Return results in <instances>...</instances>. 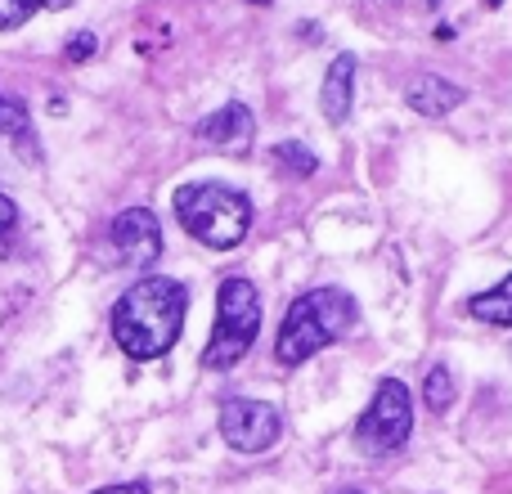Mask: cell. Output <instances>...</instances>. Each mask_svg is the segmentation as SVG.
Here are the masks:
<instances>
[{
  "label": "cell",
  "instance_id": "e0dca14e",
  "mask_svg": "<svg viewBox=\"0 0 512 494\" xmlns=\"http://www.w3.org/2000/svg\"><path fill=\"white\" fill-rule=\"evenodd\" d=\"M14 225H18V207H14V198L0 194V234H9Z\"/></svg>",
  "mask_w": 512,
  "mask_h": 494
},
{
  "label": "cell",
  "instance_id": "ba28073f",
  "mask_svg": "<svg viewBox=\"0 0 512 494\" xmlns=\"http://www.w3.org/2000/svg\"><path fill=\"white\" fill-rule=\"evenodd\" d=\"M252 135H256V122H252L248 104H225V108H216L212 117L198 122V140L221 149V153H248Z\"/></svg>",
  "mask_w": 512,
  "mask_h": 494
},
{
  "label": "cell",
  "instance_id": "ac0fdd59",
  "mask_svg": "<svg viewBox=\"0 0 512 494\" xmlns=\"http://www.w3.org/2000/svg\"><path fill=\"white\" fill-rule=\"evenodd\" d=\"M95 494H153L144 481H126V486H108V490H95Z\"/></svg>",
  "mask_w": 512,
  "mask_h": 494
},
{
  "label": "cell",
  "instance_id": "277c9868",
  "mask_svg": "<svg viewBox=\"0 0 512 494\" xmlns=\"http://www.w3.org/2000/svg\"><path fill=\"white\" fill-rule=\"evenodd\" d=\"M256 333H261V292H256L252 279L234 274L216 292V328L203 346V369H234L252 351Z\"/></svg>",
  "mask_w": 512,
  "mask_h": 494
},
{
  "label": "cell",
  "instance_id": "7c38bea8",
  "mask_svg": "<svg viewBox=\"0 0 512 494\" xmlns=\"http://www.w3.org/2000/svg\"><path fill=\"white\" fill-rule=\"evenodd\" d=\"M274 167H279L283 176H297V180H306V176H315V171H319V158L306 149V144H297V140H283V144H274Z\"/></svg>",
  "mask_w": 512,
  "mask_h": 494
},
{
  "label": "cell",
  "instance_id": "5bb4252c",
  "mask_svg": "<svg viewBox=\"0 0 512 494\" xmlns=\"http://www.w3.org/2000/svg\"><path fill=\"white\" fill-rule=\"evenodd\" d=\"M423 396H427V409H436V414H445V409L454 405V378H450V369H445V364H436V369L427 373Z\"/></svg>",
  "mask_w": 512,
  "mask_h": 494
},
{
  "label": "cell",
  "instance_id": "9c48e42d",
  "mask_svg": "<svg viewBox=\"0 0 512 494\" xmlns=\"http://www.w3.org/2000/svg\"><path fill=\"white\" fill-rule=\"evenodd\" d=\"M463 99H468V90L454 86V81H445V77H436V72L414 77L409 90H405V104L414 108L418 117H445V113H454Z\"/></svg>",
  "mask_w": 512,
  "mask_h": 494
},
{
  "label": "cell",
  "instance_id": "2e32d148",
  "mask_svg": "<svg viewBox=\"0 0 512 494\" xmlns=\"http://www.w3.org/2000/svg\"><path fill=\"white\" fill-rule=\"evenodd\" d=\"M90 54H95V32H77V36L68 41V59H72V63H86Z\"/></svg>",
  "mask_w": 512,
  "mask_h": 494
},
{
  "label": "cell",
  "instance_id": "ffe728a7",
  "mask_svg": "<svg viewBox=\"0 0 512 494\" xmlns=\"http://www.w3.org/2000/svg\"><path fill=\"white\" fill-rule=\"evenodd\" d=\"M337 494H364V490H337Z\"/></svg>",
  "mask_w": 512,
  "mask_h": 494
},
{
  "label": "cell",
  "instance_id": "30bf717a",
  "mask_svg": "<svg viewBox=\"0 0 512 494\" xmlns=\"http://www.w3.org/2000/svg\"><path fill=\"white\" fill-rule=\"evenodd\" d=\"M351 95H355V54H337L324 72V90H319V108H324L328 122L351 117Z\"/></svg>",
  "mask_w": 512,
  "mask_h": 494
},
{
  "label": "cell",
  "instance_id": "4fadbf2b",
  "mask_svg": "<svg viewBox=\"0 0 512 494\" xmlns=\"http://www.w3.org/2000/svg\"><path fill=\"white\" fill-rule=\"evenodd\" d=\"M63 5H72V0H0V32H14L41 9H63Z\"/></svg>",
  "mask_w": 512,
  "mask_h": 494
},
{
  "label": "cell",
  "instance_id": "8992f818",
  "mask_svg": "<svg viewBox=\"0 0 512 494\" xmlns=\"http://www.w3.org/2000/svg\"><path fill=\"white\" fill-rule=\"evenodd\" d=\"M221 436L239 454H265L283 436V418L270 400L234 396L221 405Z\"/></svg>",
  "mask_w": 512,
  "mask_h": 494
},
{
  "label": "cell",
  "instance_id": "9a60e30c",
  "mask_svg": "<svg viewBox=\"0 0 512 494\" xmlns=\"http://www.w3.org/2000/svg\"><path fill=\"white\" fill-rule=\"evenodd\" d=\"M0 135H9V140H23L27 135V108L9 95H0Z\"/></svg>",
  "mask_w": 512,
  "mask_h": 494
},
{
  "label": "cell",
  "instance_id": "52a82bcc",
  "mask_svg": "<svg viewBox=\"0 0 512 494\" xmlns=\"http://www.w3.org/2000/svg\"><path fill=\"white\" fill-rule=\"evenodd\" d=\"M108 239H113V252L122 256L126 265H153L162 256V230H158V216H153L149 207L122 212L113 221V230H108Z\"/></svg>",
  "mask_w": 512,
  "mask_h": 494
},
{
  "label": "cell",
  "instance_id": "7a4b0ae2",
  "mask_svg": "<svg viewBox=\"0 0 512 494\" xmlns=\"http://www.w3.org/2000/svg\"><path fill=\"white\" fill-rule=\"evenodd\" d=\"M360 319V306H355L351 292L342 288H310L301 292L288 306L279 324V337H274V360L283 369H297L310 355H319L324 346H333L337 337H346Z\"/></svg>",
  "mask_w": 512,
  "mask_h": 494
},
{
  "label": "cell",
  "instance_id": "8fae6325",
  "mask_svg": "<svg viewBox=\"0 0 512 494\" xmlns=\"http://www.w3.org/2000/svg\"><path fill=\"white\" fill-rule=\"evenodd\" d=\"M468 315L481 319V324H495V328H512V274L499 279L490 292L468 301Z\"/></svg>",
  "mask_w": 512,
  "mask_h": 494
},
{
  "label": "cell",
  "instance_id": "5b68a950",
  "mask_svg": "<svg viewBox=\"0 0 512 494\" xmlns=\"http://www.w3.org/2000/svg\"><path fill=\"white\" fill-rule=\"evenodd\" d=\"M409 436H414V396L400 378H382L369 409L355 423V445H360V454L382 459V454L405 450Z\"/></svg>",
  "mask_w": 512,
  "mask_h": 494
},
{
  "label": "cell",
  "instance_id": "d6986e66",
  "mask_svg": "<svg viewBox=\"0 0 512 494\" xmlns=\"http://www.w3.org/2000/svg\"><path fill=\"white\" fill-rule=\"evenodd\" d=\"M248 5H270V0H248Z\"/></svg>",
  "mask_w": 512,
  "mask_h": 494
},
{
  "label": "cell",
  "instance_id": "6da1fadb",
  "mask_svg": "<svg viewBox=\"0 0 512 494\" xmlns=\"http://www.w3.org/2000/svg\"><path fill=\"white\" fill-rule=\"evenodd\" d=\"M189 310V288L167 274L131 283L113 306V337L131 360H158L180 342Z\"/></svg>",
  "mask_w": 512,
  "mask_h": 494
},
{
  "label": "cell",
  "instance_id": "3957f363",
  "mask_svg": "<svg viewBox=\"0 0 512 494\" xmlns=\"http://www.w3.org/2000/svg\"><path fill=\"white\" fill-rule=\"evenodd\" d=\"M171 207H176V221L212 252H230L252 230V198L234 185H221V180L180 185Z\"/></svg>",
  "mask_w": 512,
  "mask_h": 494
}]
</instances>
